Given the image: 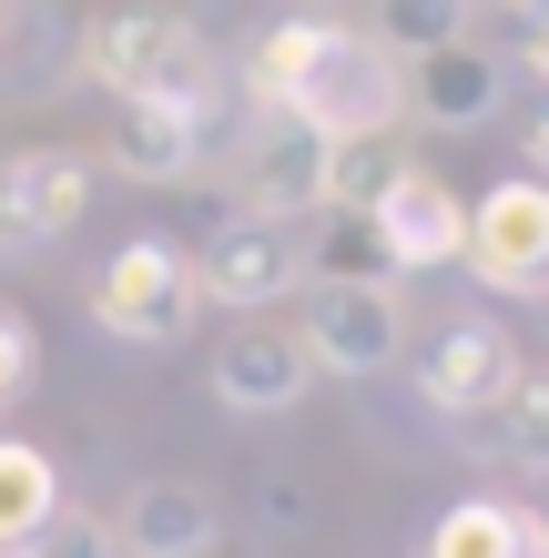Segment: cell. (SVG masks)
Segmentation results:
<instances>
[{"instance_id": "obj_10", "label": "cell", "mask_w": 549, "mask_h": 558, "mask_svg": "<svg viewBox=\"0 0 549 558\" xmlns=\"http://www.w3.org/2000/svg\"><path fill=\"white\" fill-rule=\"evenodd\" d=\"M183 265H193V294H214V305H235V315H265L275 294L306 284L296 234H265V223H224V234L193 244Z\"/></svg>"}, {"instance_id": "obj_2", "label": "cell", "mask_w": 549, "mask_h": 558, "mask_svg": "<svg viewBox=\"0 0 549 558\" xmlns=\"http://www.w3.org/2000/svg\"><path fill=\"white\" fill-rule=\"evenodd\" d=\"M193 265H183V234H133L112 254L103 275H92V325L122 345H174L183 325H193Z\"/></svg>"}, {"instance_id": "obj_9", "label": "cell", "mask_w": 549, "mask_h": 558, "mask_svg": "<svg viewBox=\"0 0 549 558\" xmlns=\"http://www.w3.org/2000/svg\"><path fill=\"white\" fill-rule=\"evenodd\" d=\"M367 223H377V244H386V265H397V275H438V265H458L468 204H458V183H447V173L407 162V173L386 183V204H377Z\"/></svg>"}, {"instance_id": "obj_15", "label": "cell", "mask_w": 549, "mask_h": 558, "mask_svg": "<svg viewBox=\"0 0 549 558\" xmlns=\"http://www.w3.org/2000/svg\"><path fill=\"white\" fill-rule=\"evenodd\" d=\"M417 558H539V538H529V508L520 498H458V508L428 518Z\"/></svg>"}, {"instance_id": "obj_11", "label": "cell", "mask_w": 549, "mask_h": 558, "mask_svg": "<svg viewBox=\"0 0 549 558\" xmlns=\"http://www.w3.org/2000/svg\"><path fill=\"white\" fill-rule=\"evenodd\" d=\"M204 143H214V92H193V102H112L103 162L133 183H183L204 162Z\"/></svg>"}, {"instance_id": "obj_3", "label": "cell", "mask_w": 549, "mask_h": 558, "mask_svg": "<svg viewBox=\"0 0 549 558\" xmlns=\"http://www.w3.org/2000/svg\"><path fill=\"white\" fill-rule=\"evenodd\" d=\"M458 265L489 284V294H549V183L539 173H509L468 204V234H458Z\"/></svg>"}, {"instance_id": "obj_1", "label": "cell", "mask_w": 549, "mask_h": 558, "mask_svg": "<svg viewBox=\"0 0 549 558\" xmlns=\"http://www.w3.org/2000/svg\"><path fill=\"white\" fill-rule=\"evenodd\" d=\"M72 61L92 82L112 92V102H193V92H214V61H204V31L174 21V11H122V21H92Z\"/></svg>"}, {"instance_id": "obj_22", "label": "cell", "mask_w": 549, "mask_h": 558, "mask_svg": "<svg viewBox=\"0 0 549 558\" xmlns=\"http://www.w3.org/2000/svg\"><path fill=\"white\" fill-rule=\"evenodd\" d=\"M509 41H520V61H529L539 82H549V11H539V21H520V31H509Z\"/></svg>"}, {"instance_id": "obj_8", "label": "cell", "mask_w": 549, "mask_h": 558, "mask_svg": "<svg viewBox=\"0 0 549 558\" xmlns=\"http://www.w3.org/2000/svg\"><path fill=\"white\" fill-rule=\"evenodd\" d=\"M306 386H315V366H306V345H296V325H235V336L214 345V407L224 416H296L306 407Z\"/></svg>"}, {"instance_id": "obj_18", "label": "cell", "mask_w": 549, "mask_h": 558, "mask_svg": "<svg viewBox=\"0 0 549 558\" xmlns=\"http://www.w3.org/2000/svg\"><path fill=\"white\" fill-rule=\"evenodd\" d=\"M367 41L407 72V61H428V51H447V41H468V0H386Z\"/></svg>"}, {"instance_id": "obj_19", "label": "cell", "mask_w": 549, "mask_h": 558, "mask_svg": "<svg viewBox=\"0 0 549 558\" xmlns=\"http://www.w3.org/2000/svg\"><path fill=\"white\" fill-rule=\"evenodd\" d=\"M397 173H407L397 143H336L326 153V214H377Z\"/></svg>"}, {"instance_id": "obj_23", "label": "cell", "mask_w": 549, "mask_h": 558, "mask_svg": "<svg viewBox=\"0 0 549 558\" xmlns=\"http://www.w3.org/2000/svg\"><path fill=\"white\" fill-rule=\"evenodd\" d=\"M529 162H539V183H549V112L529 122Z\"/></svg>"}, {"instance_id": "obj_14", "label": "cell", "mask_w": 549, "mask_h": 558, "mask_svg": "<svg viewBox=\"0 0 549 558\" xmlns=\"http://www.w3.org/2000/svg\"><path fill=\"white\" fill-rule=\"evenodd\" d=\"M509 102V61L478 51V41H447L428 61H407V112L428 122V133H478Z\"/></svg>"}, {"instance_id": "obj_4", "label": "cell", "mask_w": 549, "mask_h": 558, "mask_svg": "<svg viewBox=\"0 0 549 558\" xmlns=\"http://www.w3.org/2000/svg\"><path fill=\"white\" fill-rule=\"evenodd\" d=\"M326 153L306 122L285 112H254L244 143H235V223H265V234H285L296 214H326Z\"/></svg>"}, {"instance_id": "obj_12", "label": "cell", "mask_w": 549, "mask_h": 558, "mask_svg": "<svg viewBox=\"0 0 549 558\" xmlns=\"http://www.w3.org/2000/svg\"><path fill=\"white\" fill-rule=\"evenodd\" d=\"M214 538H224V508L204 477H143L112 518L122 558H214Z\"/></svg>"}, {"instance_id": "obj_7", "label": "cell", "mask_w": 549, "mask_h": 558, "mask_svg": "<svg viewBox=\"0 0 549 558\" xmlns=\"http://www.w3.org/2000/svg\"><path fill=\"white\" fill-rule=\"evenodd\" d=\"M520 376V345H509L499 315H447L428 355H417V407H428L438 426H458L478 407H499V386Z\"/></svg>"}, {"instance_id": "obj_13", "label": "cell", "mask_w": 549, "mask_h": 558, "mask_svg": "<svg viewBox=\"0 0 549 558\" xmlns=\"http://www.w3.org/2000/svg\"><path fill=\"white\" fill-rule=\"evenodd\" d=\"M478 468H499V477H549V366H520L499 386V407H478L447 426Z\"/></svg>"}, {"instance_id": "obj_24", "label": "cell", "mask_w": 549, "mask_h": 558, "mask_svg": "<svg viewBox=\"0 0 549 558\" xmlns=\"http://www.w3.org/2000/svg\"><path fill=\"white\" fill-rule=\"evenodd\" d=\"M529 538H539V558H549V487H539V508H529Z\"/></svg>"}, {"instance_id": "obj_20", "label": "cell", "mask_w": 549, "mask_h": 558, "mask_svg": "<svg viewBox=\"0 0 549 558\" xmlns=\"http://www.w3.org/2000/svg\"><path fill=\"white\" fill-rule=\"evenodd\" d=\"M21 558H122V548H112V518H92V508L61 498V518H51V529L31 538Z\"/></svg>"}, {"instance_id": "obj_21", "label": "cell", "mask_w": 549, "mask_h": 558, "mask_svg": "<svg viewBox=\"0 0 549 558\" xmlns=\"http://www.w3.org/2000/svg\"><path fill=\"white\" fill-rule=\"evenodd\" d=\"M31 376H41V336H31V325L0 305V416H11L21 397H31Z\"/></svg>"}, {"instance_id": "obj_17", "label": "cell", "mask_w": 549, "mask_h": 558, "mask_svg": "<svg viewBox=\"0 0 549 558\" xmlns=\"http://www.w3.org/2000/svg\"><path fill=\"white\" fill-rule=\"evenodd\" d=\"M296 254H306V284L315 294H336V284H397V265H386V244H377L367 214H326L315 244H296Z\"/></svg>"}, {"instance_id": "obj_25", "label": "cell", "mask_w": 549, "mask_h": 558, "mask_svg": "<svg viewBox=\"0 0 549 558\" xmlns=\"http://www.w3.org/2000/svg\"><path fill=\"white\" fill-rule=\"evenodd\" d=\"M539 325H549V294H539Z\"/></svg>"}, {"instance_id": "obj_5", "label": "cell", "mask_w": 549, "mask_h": 558, "mask_svg": "<svg viewBox=\"0 0 549 558\" xmlns=\"http://www.w3.org/2000/svg\"><path fill=\"white\" fill-rule=\"evenodd\" d=\"M82 214H92V153H72V143H21V153H0V265L51 254Z\"/></svg>"}, {"instance_id": "obj_16", "label": "cell", "mask_w": 549, "mask_h": 558, "mask_svg": "<svg viewBox=\"0 0 549 558\" xmlns=\"http://www.w3.org/2000/svg\"><path fill=\"white\" fill-rule=\"evenodd\" d=\"M61 518V468L31 437H0V558H21Z\"/></svg>"}, {"instance_id": "obj_6", "label": "cell", "mask_w": 549, "mask_h": 558, "mask_svg": "<svg viewBox=\"0 0 549 558\" xmlns=\"http://www.w3.org/2000/svg\"><path fill=\"white\" fill-rule=\"evenodd\" d=\"M296 345H306L315 376H386L407 355L397 284H336V294H315L306 325H296Z\"/></svg>"}]
</instances>
